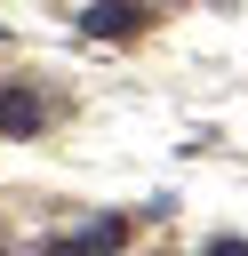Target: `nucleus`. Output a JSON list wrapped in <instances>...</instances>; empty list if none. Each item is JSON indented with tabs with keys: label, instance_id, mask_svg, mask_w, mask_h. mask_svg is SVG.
<instances>
[{
	"label": "nucleus",
	"instance_id": "obj_5",
	"mask_svg": "<svg viewBox=\"0 0 248 256\" xmlns=\"http://www.w3.org/2000/svg\"><path fill=\"white\" fill-rule=\"evenodd\" d=\"M40 256H80V240H48V248H40Z\"/></svg>",
	"mask_w": 248,
	"mask_h": 256
},
{
	"label": "nucleus",
	"instance_id": "obj_1",
	"mask_svg": "<svg viewBox=\"0 0 248 256\" xmlns=\"http://www.w3.org/2000/svg\"><path fill=\"white\" fill-rule=\"evenodd\" d=\"M40 96L32 88H0V136H40Z\"/></svg>",
	"mask_w": 248,
	"mask_h": 256
},
{
	"label": "nucleus",
	"instance_id": "obj_4",
	"mask_svg": "<svg viewBox=\"0 0 248 256\" xmlns=\"http://www.w3.org/2000/svg\"><path fill=\"white\" fill-rule=\"evenodd\" d=\"M208 256H248V240H232V232H224V240H208Z\"/></svg>",
	"mask_w": 248,
	"mask_h": 256
},
{
	"label": "nucleus",
	"instance_id": "obj_2",
	"mask_svg": "<svg viewBox=\"0 0 248 256\" xmlns=\"http://www.w3.org/2000/svg\"><path fill=\"white\" fill-rule=\"evenodd\" d=\"M80 32H88V40H104V32H136V8L96 0V8H80Z\"/></svg>",
	"mask_w": 248,
	"mask_h": 256
},
{
	"label": "nucleus",
	"instance_id": "obj_3",
	"mask_svg": "<svg viewBox=\"0 0 248 256\" xmlns=\"http://www.w3.org/2000/svg\"><path fill=\"white\" fill-rule=\"evenodd\" d=\"M120 248H128V224H120V216H96V224L80 232V256H120Z\"/></svg>",
	"mask_w": 248,
	"mask_h": 256
}]
</instances>
